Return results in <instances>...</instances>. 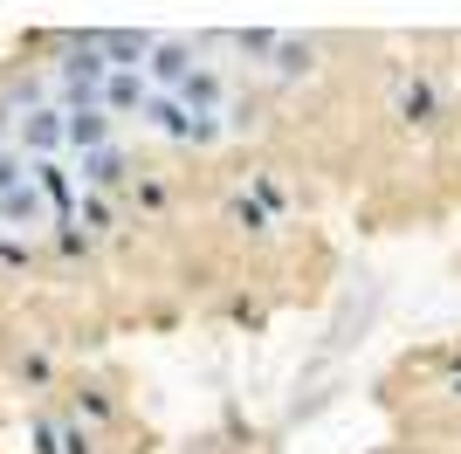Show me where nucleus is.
Instances as JSON below:
<instances>
[{
  "label": "nucleus",
  "mask_w": 461,
  "mask_h": 454,
  "mask_svg": "<svg viewBox=\"0 0 461 454\" xmlns=\"http://www.w3.org/2000/svg\"><path fill=\"white\" fill-rule=\"evenodd\" d=\"M69 138H77V145H104V138H111L104 111H77V117H69Z\"/></svg>",
  "instance_id": "f257e3e1"
},
{
  "label": "nucleus",
  "mask_w": 461,
  "mask_h": 454,
  "mask_svg": "<svg viewBox=\"0 0 461 454\" xmlns=\"http://www.w3.org/2000/svg\"><path fill=\"white\" fill-rule=\"evenodd\" d=\"M21 132L35 138V145H62V138H69V124H56V111H35L28 124H21Z\"/></svg>",
  "instance_id": "f03ea898"
},
{
  "label": "nucleus",
  "mask_w": 461,
  "mask_h": 454,
  "mask_svg": "<svg viewBox=\"0 0 461 454\" xmlns=\"http://www.w3.org/2000/svg\"><path fill=\"white\" fill-rule=\"evenodd\" d=\"M138 96H145V90H138V76H111V104H138Z\"/></svg>",
  "instance_id": "7ed1b4c3"
}]
</instances>
